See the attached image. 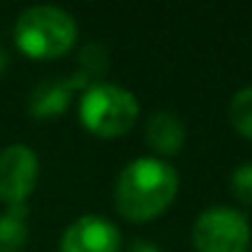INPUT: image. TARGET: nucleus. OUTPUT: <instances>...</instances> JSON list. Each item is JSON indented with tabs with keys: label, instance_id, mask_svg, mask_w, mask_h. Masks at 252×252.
Wrapping results in <instances>:
<instances>
[{
	"label": "nucleus",
	"instance_id": "1",
	"mask_svg": "<svg viewBox=\"0 0 252 252\" xmlns=\"http://www.w3.org/2000/svg\"><path fill=\"white\" fill-rule=\"evenodd\" d=\"M178 171L163 158L141 156L129 161L114 186V208L129 222H151L178 195Z\"/></svg>",
	"mask_w": 252,
	"mask_h": 252
},
{
	"label": "nucleus",
	"instance_id": "2",
	"mask_svg": "<svg viewBox=\"0 0 252 252\" xmlns=\"http://www.w3.org/2000/svg\"><path fill=\"white\" fill-rule=\"evenodd\" d=\"M77 20L57 5H32L13 28L15 45L32 60H57L77 45Z\"/></svg>",
	"mask_w": 252,
	"mask_h": 252
},
{
	"label": "nucleus",
	"instance_id": "3",
	"mask_svg": "<svg viewBox=\"0 0 252 252\" xmlns=\"http://www.w3.org/2000/svg\"><path fill=\"white\" fill-rule=\"evenodd\" d=\"M79 121L99 139L126 136L139 119V99L126 87L111 82H94L79 96Z\"/></svg>",
	"mask_w": 252,
	"mask_h": 252
},
{
	"label": "nucleus",
	"instance_id": "4",
	"mask_svg": "<svg viewBox=\"0 0 252 252\" xmlns=\"http://www.w3.org/2000/svg\"><path fill=\"white\" fill-rule=\"evenodd\" d=\"M190 237L195 252H247L252 230L242 210L213 205L195 218Z\"/></svg>",
	"mask_w": 252,
	"mask_h": 252
},
{
	"label": "nucleus",
	"instance_id": "5",
	"mask_svg": "<svg viewBox=\"0 0 252 252\" xmlns=\"http://www.w3.org/2000/svg\"><path fill=\"white\" fill-rule=\"evenodd\" d=\"M40 178V158L25 144H10L0 151V200L25 205Z\"/></svg>",
	"mask_w": 252,
	"mask_h": 252
},
{
	"label": "nucleus",
	"instance_id": "6",
	"mask_svg": "<svg viewBox=\"0 0 252 252\" xmlns=\"http://www.w3.org/2000/svg\"><path fill=\"white\" fill-rule=\"evenodd\" d=\"M60 252H121V230L109 218L87 213L67 225Z\"/></svg>",
	"mask_w": 252,
	"mask_h": 252
},
{
	"label": "nucleus",
	"instance_id": "7",
	"mask_svg": "<svg viewBox=\"0 0 252 252\" xmlns=\"http://www.w3.org/2000/svg\"><path fill=\"white\" fill-rule=\"evenodd\" d=\"M74 89H82V84H79L77 77H69V79H64V77H50V79L40 82L32 89L30 101H28V111L35 119H45V121L47 119H55V116H60V114L67 111Z\"/></svg>",
	"mask_w": 252,
	"mask_h": 252
},
{
	"label": "nucleus",
	"instance_id": "8",
	"mask_svg": "<svg viewBox=\"0 0 252 252\" xmlns=\"http://www.w3.org/2000/svg\"><path fill=\"white\" fill-rule=\"evenodd\" d=\"M146 141L161 156H173L186 144V126L173 111H156L146 121Z\"/></svg>",
	"mask_w": 252,
	"mask_h": 252
},
{
	"label": "nucleus",
	"instance_id": "9",
	"mask_svg": "<svg viewBox=\"0 0 252 252\" xmlns=\"http://www.w3.org/2000/svg\"><path fill=\"white\" fill-rule=\"evenodd\" d=\"M28 245V205H8L0 213V252H23Z\"/></svg>",
	"mask_w": 252,
	"mask_h": 252
},
{
	"label": "nucleus",
	"instance_id": "10",
	"mask_svg": "<svg viewBox=\"0 0 252 252\" xmlns=\"http://www.w3.org/2000/svg\"><path fill=\"white\" fill-rule=\"evenodd\" d=\"M227 119L242 139L252 141V87H245L232 94L227 106Z\"/></svg>",
	"mask_w": 252,
	"mask_h": 252
},
{
	"label": "nucleus",
	"instance_id": "11",
	"mask_svg": "<svg viewBox=\"0 0 252 252\" xmlns=\"http://www.w3.org/2000/svg\"><path fill=\"white\" fill-rule=\"evenodd\" d=\"M106 62H109V55H106V47L94 42V45H87L79 55V72H74V77L79 79V84L87 89L89 84L99 82L96 77L104 74L106 69Z\"/></svg>",
	"mask_w": 252,
	"mask_h": 252
},
{
	"label": "nucleus",
	"instance_id": "12",
	"mask_svg": "<svg viewBox=\"0 0 252 252\" xmlns=\"http://www.w3.org/2000/svg\"><path fill=\"white\" fill-rule=\"evenodd\" d=\"M230 190L242 205H252V163H240L232 171Z\"/></svg>",
	"mask_w": 252,
	"mask_h": 252
},
{
	"label": "nucleus",
	"instance_id": "13",
	"mask_svg": "<svg viewBox=\"0 0 252 252\" xmlns=\"http://www.w3.org/2000/svg\"><path fill=\"white\" fill-rule=\"evenodd\" d=\"M126 252H161V247H156L154 242H146V240H134Z\"/></svg>",
	"mask_w": 252,
	"mask_h": 252
},
{
	"label": "nucleus",
	"instance_id": "14",
	"mask_svg": "<svg viewBox=\"0 0 252 252\" xmlns=\"http://www.w3.org/2000/svg\"><path fill=\"white\" fill-rule=\"evenodd\" d=\"M8 69V55H5V50L0 47V77H3V72Z\"/></svg>",
	"mask_w": 252,
	"mask_h": 252
}]
</instances>
